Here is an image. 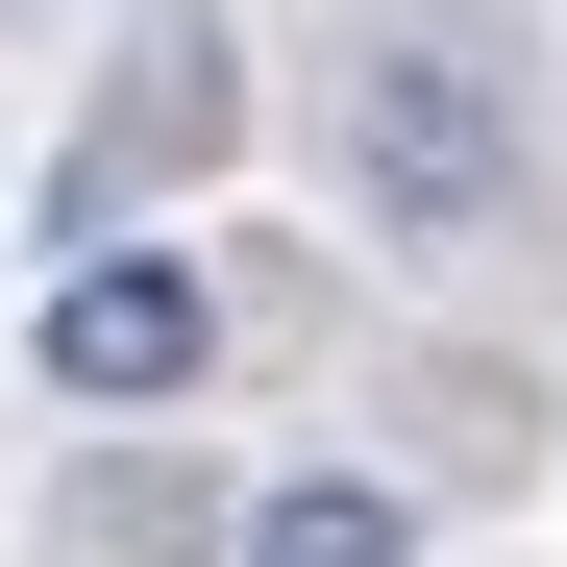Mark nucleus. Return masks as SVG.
Segmentation results:
<instances>
[{"mask_svg": "<svg viewBox=\"0 0 567 567\" xmlns=\"http://www.w3.org/2000/svg\"><path fill=\"white\" fill-rule=\"evenodd\" d=\"M346 173H370V247H494L518 223V74L494 25H395L346 74Z\"/></svg>", "mask_w": 567, "mask_h": 567, "instance_id": "obj_1", "label": "nucleus"}, {"mask_svg": "<svg viewBox=\"0 0 567 567\" xmlns=\"http://www.w3.org/2000/svg\"><path fill=\"white\" fill-rule=\"evenodd\" d=\"M25 370H50L74 420H148V395H198V370H223V297H198L173 247H74L50 321H25Z\"/></svg>", "mask_w": 567, "mask_h": 567, "instance_id": "obj_2", "label": "nucleus"}, {"mask_svg": "<svg viewBox=\"0 0 567 567\" xmlns=\"http://www.w3.org/2000/svg\"><path fill=\"white\" fill-rule=\"evenodd\" d=\"M247 567H420V518H395V468H271Z\"/></svg>", "mask_w": 567, "mask_h": 567, "instance_id": "obj_3", "label": "nucleus"}]
</instances>
